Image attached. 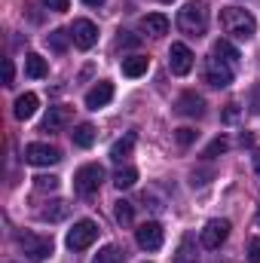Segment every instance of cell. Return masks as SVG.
Returning <instances> with one entry per match:
<instances>
[{"instance_id":"6da1fadb","label":"cell","mask_w":260,"mask_h":263,"mask_svg":"<svg viewBox=\"0 0 260 263\" xmlns=\"http://www.w3.org/2000/svg\"><path fill=\"white\" fill-rule=\"evenodd\" d=\"M220 25H224V31H227L230 37H236V40H251V37L257 34L254 15H251L248 9H239V6L220 9Z\"/></svg>"},{"instance_id":"7a4b0ae2","label":"cell","mask_w":260,"mask_h":263,"mask_svg":"<svg viewBox=\"0 0 260 263\" xmlns=\"http://www.w3.org/2000/svg\"><path fill=\"white\" fill-rule=\"evenodd\" d=\"M178 28L187 34V37H202L205 34V28H208V9H205V3H187L181 12H178Z\"/></svg>"},{"instance_id":"3957f363","label":"cell","mask_w":260,"mask_h":263,"mask_svg":"<svg viewBox=\"0 0 260 263\" xmlns=\"http://www.w3.org/2000/svg\"><path fill=\"white\" fill-rule=\"evenodd\" d=\"M18 248L25 251V257L31 263H43L52 254V239L40 233H18Z\"/></svg>"},{"instance_id":"277c9868","label":"cell","mask_w":260,"mask_h":263,"mask_svg":"<svg viewBox=\"0 0 260 263\" xmlns=\"http://www.w3.org/2000/svg\"><path fill=\"white\" fill-rule=\"evenodd\" d=\"M101 181H104V168L92 162V165L77 168V175H73V190H77L80 196H95L98 187H101Z\"/></svg>"},{"instance_id":"5b68a950","label":"cell","mask_w":260,"mask_h":263,"mask_svg":"<svg viewBox=\"0 0 260 263\" xmlns=\"http://www.w3.org/2000/svg\"><path fill=\"white\" fill-rule=\"evenodd\" d=\"M205 83H208V86H214V89L230 86V83H233V65L211 52V55L205 59Z\"/></svg>"},{"instance_id":"8992f818","label":"cell","mask_w":260,"mask_h":263,"mask_svg":"<svg viewBox=\"0 0 260 263\" xmlns=\"http://www.w3.org/2000/svg\"><path fill=\"white\" fill-rule=\"evenodd\" d=\"M98 239V223L95 220H77L73 230L67 233V248L70 251H86Z\"/></svg>"},{"instance_id":"52a82bcc","label":"cell","mask_w":260,"mask_h":263,"mask_svg":"<svg viewBox=\"0 0 260 263\" xmlns=\"http://www.w3.org/2000/svg\"><path fill=\"white\" fill-rule=\"evenodd\" d=\"M62 159V153H59V147H52V144H28L25 147V162L28 165H55Z\"/></svg>"},{"instance_id":"ba28073f","label":"cell","mask_w":260,"mask_h":263,"mask_svg":"<svg viewBox=\"0 0 260 263\" xmlns=\"http://www.w3.org/2000/svg\"><path fill=\"white\" fill-rule=\"evenodd\" d=\"M227 236H230V220H208L199 239H202V245L208 251H214V248H220L227 242Z\"/></svg>"},{"instance_id":"9c48e42d","label":"cell","mask_w":260,"mask_h":263,"mask_svg":"<svg viewBox=\"0 0 260 263\" xmlns=\"http://www.w3.org/2000/svg\"><path fill=\"white\" fill-rule=\"evenodd\" d=\"M169 67H172V73L187 77V73L193 70V52H190V46L172 43V49H169Z\"/></svg>"},{"instance_id":"30bf717a","label":"cell","mask_w":260,"mask_h":263,"mask_svg":"<svg viewBox=\"0 0 260 263\" xmlns=\"http://www.w3.org/2000/svg\"><path fill=\"white\" fill-rule=\"evenodd\" d=\"M135 239H138V245H141L144 251H159V248H162V227H159L156 220H147V223L138 227Z\"/></svg>"},{"instance_id":"8fae6325","label":"cell","mask_w":260,"mask_h":263,"mask_svg":"<svg viewBox=\"0 0 260 263\" xmlns=\"http://www.w3.org/2000/svg\"><path fill=\"white\" fill-rule=\"evenodd\" d=\"M70 37H73V43H77L80 49H92V46L98 43V28H95L89 18H77L73 28H70Z\"/></svg>"},{"instance_id":"7c38bea8","label":"cell","mask_w":260,"mask_h":263,"mask_svg":"<svg viewBox=\"0 0 260 263\" xmlns=\"http://www.w3.org/2000/svg\"><path fill=\"white\" fill-rule=\"evenodd\" d=\"M110 98H114V83L101 80V83H95V86L86 92V107H89V110H98V107L110 104Z\"/></svg>"},{"instance_id":"4fadbf2b","label":"cell","mask_w":260,"mask_h":263,"mask_svg":"<svg viewBox=\"0 0 260 263\" xmlns=\"http://www.w3.org/2000/svg\"><path fill=\"white\" fill-rule=\"evenodd\" d=\"M175 110H178L181 117H193V120H199V117L205 114V101H202V98H199L196 92H184V95L178 98Z\"/></svg>"},{"instance_id":"5bb4252c","label":"cell","mask_w":260,"mask_h":263,"mask_svg":"<svg viewBox=\"0 0 260 263\" xmlns=\"http://www.w3.org/2000/svg\"><path fill=\"white\" fill-rule=\"evenodd\" d=\"M70 107H49V114L43 117V123H40V132H59L65 123H70Z\"/></svg>"},{"instance_id":"9a60e30c","label":"cell","mask_w":260,"mask_h":263,"mask_svg":"<svg viewBox=\"0 0 260 263\" xmlns=\"http://www.w3.org/2000/svg\"><path fill=\"white\" fill-rule=\"evenodd\" d=\"M37 104H40V98H37L34 92L18 95V98H15V120H31V117L37 114Z\"/></svg>"},{"instance_id":"2e32d148","label":"cell","mask_w":260,"mask_h":263,"mask_svg":"<svg viewBox=\"0 0 260 263\" xmlns=\"http://www.w3.org/2000/svg\"><path fill=\"white\" fill-rule=\"evenodd\" d=\"M135 141H138V135L135 132H126L114 147H110V159L114 162H123V159H129L132 156V150H135Z\"/></svg>"},{"instance_id":"e0dca14e","label":"cell","mask_w":260,"mask_h":263,"mask_svg":"<svg viewBox=\"0 0 260 263\" xmlns=\"http://www.w3.org/2000/svg\"><path fill=\"white\" fill-rule=\"evenodd\" d=\"M141 31H144V34H150V37H162V34L169 31V18H165V15H159V12L144 15V18H141Z\"/></svg>"},{"instance_id":"ac0fdd59","label":"cell","mask_w":260,"mask_h":263,"mask_svg":"<svg viewBox=\"0 0 260 263\" xmlns=\"http://www.w3.org/2000/svg\"><path fill=\"white\" fill-rule=\"evenodd\" d=\"M25 73H28L31 80H43V77L49 73V65H46V59H43V55H37V52L25 55Z\"/></svg>"},{"instance_id":"d6986e66","label":"cell","mask_w":260,"mask_h":263,"mask_svg":"<svg viewBox=\"0 0 260 263\" xmlns=\"http://www.w3.org/2000/svg\"><path fill=\"white\" fill-rule=\"evenodd\" d=\"M147 67H150L147 55H129V59H123V73L126 77H144Z\"/></svg>"},{"instance_id":"ffe728a7","label":"cell","mask_w":260,"mask_h":263,"mask_svg":"<svg viewBox=\"0 0 260 263\" xmlns=\"http://www.w3.org/2000/svg\"><path fill=\"white\" fill-rule=\"evenodd\" d=\"M70 138H73L77 147H92L95 144V126L92 123H80L77 129L70 132Z\"/></svg>"},{"instance_id":"44dd1931","label":"cell","mask_w":260,"mask_h":263,"mask_svg":"<svg viewBox=\"0 0 260 263\" xmlns=\"http://www.w3.org/2000/svg\"><path fill=\"white\" fill-rule=\"evenodd\" d=\"M172 263H199V260H196V245H193V239H190V236H184V239H181V245H178V251H175Z\"/></svg>"},{"instance_id":"7402d4cb","label":"cell","mask_w":260,"mask_h":263,"mask_svg":"<svg viewBox=\"0 0 260 263\" xmlns=\"http://www.w3.org/2000/svg\"><path fill=\"white\" fill-rule=\"evenodd\" d=\"M67 211H70L67 202H49V205L40 211V217H43V220H65Z\"/></svg>"},{"instance_id":"603a6c76","label":"cell","mask_w":260,"mask_h":263,"mask_svg":"<svg viewBox=\"0 0 260 263\" xmlns=\"http://www.w3.org/2000/svg\"><path fill=\"white\" fill-rule=\"evenodd\" d=\"M123 257H126V254H123L117 245H104V248L92 257V263H123Z\"/></svg>"},{"instance_id":"cb8c5ba5","label":"cell","mask_w":260,"mask_h":263,"mask_svg":"<svg viewBox=\"0 0 260 263\" xmlns=\"http://www.w3.org/2000/svg\"><path fill=\"white\" fill-rule=\"evenodd\" d=\"M135 181H138V172H135L132 165H126V168H117V175H114V184H117L120 190H129V187H135Z\"/></svg>"},{"instance_id":"d4e9b609","label":"cell","mask_w":260,"mask_h":263,"mask_svg":"<svg viewBox=\"0 0 260 263\" xmlns=\"http://www.w3.org/2000/svg\"><path fill=\"white\" fill-rule=\"evenodd\" d=\"M211 52H214V55H220V59H224V62H230V65H236V62H239V52H236V46H233V43H227V40H217Z\"/></svg>"},{"instance_id":"484cf974","label":"cell","mask_w":260,"mask_h":263,"mask_svg":"<svg viewBox=\"0 0 260 263\" xmlns=\"http://www.w3.org/2000/svg\"><path fill=\"white\" fill-rule=\"evenodd\" d=\"M114 217H117V223L129 227V223H132V217H135V208H132V202L120 199V202H117V208H114Z\"/></svg>"},{"instance_id":"4316f807","label":"cell","mask_w":260,"mask_h":263,"mask_svg":"<svg viewBox=\"0 0 260 263\" xmlns=\"http://www.w3.org/2000/svg\"><path fill=\"white\" fill-rule=\"evenodd\" d=\"M227 147H230V144H227V138H214V141L205 147V153H202V156H205V159H214L217 153H227Z\"/></svg>"},{"instance_id":"83f0119b","label":"cell","mask_w":260,"mask_h":263,"mask_svg":"<svg viewBox=\"0 0 260 263\" xmlns=\"http://www.w3.org/2000/svg\"><path fill=\"white\" fill-rule=\"evenodd\" d=\"M46 43H49L55 52H65L67 49V31H52V34L46 37Z\"/></svg>"},{"instance_id":"f1b7e54d","label":"cell","mask_w":260,"mask_h":263,"mask_svg":"<svg viewBox=\"0 0 260 263\" xmlns=\"http://www.w3.org/2000/svg\"><path fill=\"white\" fill-rule=\"evenodd\" d=\"M34 187H37L40 193H46V190L52 193V190L59 187V178H52V175H40V178H34Z\"/></svg>"},{"instance_id":"f546056e","label":"cell","mask_w":260,"mask_h":263,"mask_svg":"<svg viewBox=\"0 0 260 263\" xmlns=\"http://www.w3.org/2000/svg\"><path fill=\"white\" fill-rule=\"evenodd\" d=\"M175 138H178V144H181V147H190V144L196 141V129H187V126H184V129H178Z\"/></svg>"},{"instance_id":"4dcf8cb0","label":"cell","mask_w":260,"mask_h":263,"mask_svg":"<svg viewBox=\"0 0 260 263\" xmlns=\"http://www.w3.org/2000/svg\"><path fill=\"white\" fill-rule=\"evenodd\" d=\"M248 260H251V263H260V239H257V236L248 242Z\"/></svg>"},{"instance_id":"1f68e13d","label":"cell","mask_w":260,"mask_h":263,"mask_svg":"<svg viewBox=\"0 0 260 263\" xmlns=\"http://www.w3.org/2000/svg\"><path fill=\"white\" fill-rule=\"evenodd\" d=\"M67 3H70V0H43V6H46V9H52V12H65Z\"/></svg>"},{"instance_id":"d6a6232c","label":"cell","mask_w":260,"mask_h":263,"mask_svg":"<svg viewBox=\"0 0 260 263\" xmlns=\"http://www.w3.org/2000/svg\"><path fill=\"white\" fill-rule=\"evenodd\" d=\"M3 73H6V86H12V77H15V67H12V62H9V59L3 62Z\"/></svg>"},{"instance_id":"836d02e7","label":"cell","mask_w":260,"mask_h":263,"mask_svg":"<svg viewBox=\"0 0 260 263\" xmlns=\"http://www.w3.org/2000/svg\"><path fill=\"white\" fill-rule=\"evenodd\" d=\"M236 117H239V104H230V107H227V114H224V120H227V123H233Z\"/></svg>"},{"instance_id":"e575fe53","label":"cell","mask_w":260,"mask_h":263,"mask_svg":"<svg viewBox=\"0 0 260 263\" xmlns=\"http://www.w3.org/2000/svg\"><path fill=\"white\" fill-rule=\"evenodd\" d=\"M138 43V37H120V46H135Z\"/></svg>"},{"instance_id":"d590c367","label":"cell","mask_w":260,"mask_h":263,"mask_svg":"<svg viewBox=\"0 0 260 263\" xmlns=\"http://www.w3.org/2000/svg\"><path fill=\"white\" fill-rule=\"evenodd\" d=\"M251 162H254V172H257V178H260V150H254V156H251Z\"/></svg>"},{"instance_id":"8d00e7d4","label":"cell","mask_w":260,"mask_h":263,"mask_svg":"<svg viewBox=\"0 0 260 263\" xmlns=\"http://www.w3.org/2000/svg\"><path fill=\"white\" fill-rule=\"evenodd\" d=\"M83 3H86V6H101L104 0H83Z\"/></svg>"},{"instance_id":"74e56055","label":"cell","mask_w":260,"mask_h":263,"mask_svg":"<svg viewBox=\"0 0 260 263\" xmlns=\"http://www.w3.org/2000/svg\"><path fill=\"white\" fill-rule=\"evenodd\" d=\"M159 3H172V0H159Z\"/></svg>"},{"instance_id":"f35d334b","label":"cell","mask_w":260,"mask_h":263,"mask_svg":"<svg viewBox=\"0 0 260 263\" xmlns=\"http://www.w3.org/2000/svg\"><path fill=\"white\" fill-rule=\"evenodd\" d=\"M257 223H260V211H257Z\"/></svg>"}]
</instances>
